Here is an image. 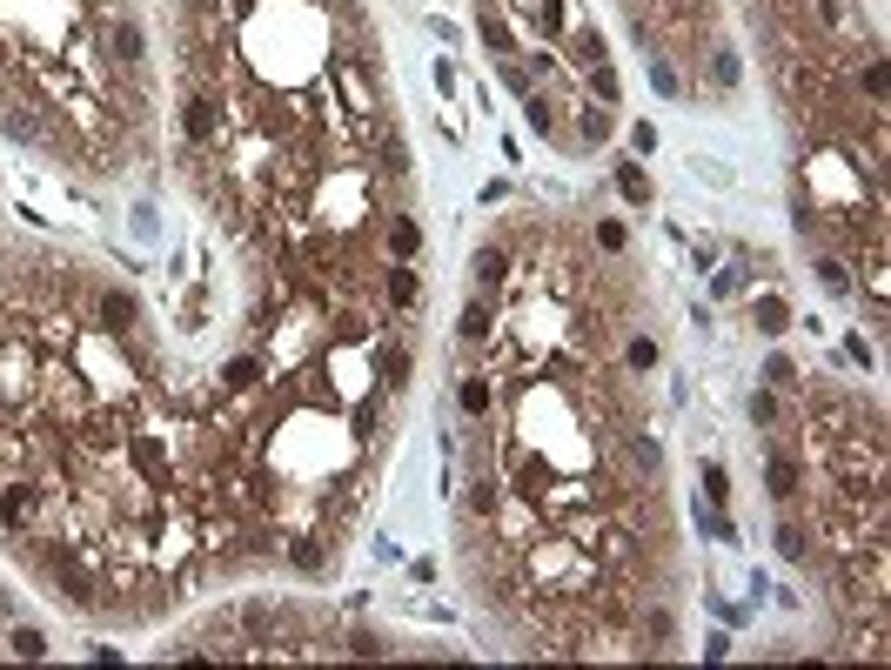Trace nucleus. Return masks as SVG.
<instances>
[{
  "label": "nucleus",
  "instance_id": "33",
  "mask_svg": "<svg viewBox=\"0 0 891 670\" xmlns=\"http://www.w3.org/2000/svg\"><path fill=\"white\" fill-rule=\"evenodd\" d=\"M624 242H630L624 222H597V248H603V255H624Z\"/></svg>",
  "mask_w": 891,
  "mask_h": 670
},
{
  "label": "nucleus",
  "instance_id": "39",
  "mask_svg": "<svg viewBox=\"0 0 891 670\" xmlns=\"http://www.w3.org/2000/svg\"><path fill=\"white\" fill-rule=\"evenodd\" d=\"M516 7H523V0H516Z\"/></svg>",
  "mask_w": 891,
  "mask_h": 670
},
{
  "label": "nucleus",
  "instance_id": "3",
  "mask_svg": "<svg viewBox=\"0 0 891 670\" xmlns=\"http://www.w3.org/2000/svg\"><path fill=\"white\" fill-rule=\"evenodd\" d=\"M101 34H108V54H114L121 67H141L148 41H141V27H134L128 14H108V21H101Z\"/></svg>",
  "mask_w": 891,
  "mask_h": 670
},
{
  "label": "nucleus",
  "instance_id": "22",
  "mask_svg": "<svg viewBox=\"0 0 891 670\" xmlns=\"http://www.w3.org/2000/svg\"><path fill=\"white\" fill-rule=\"evenodd\" d=\"M610 128H617V121H610V108H597V101H590V108H577V134H583V141H610Z\"/></svg>",
  "mask_w": 891,
  "mask_h": 670
},
{
  "label": "nucleus",
  "instance_id": "2",
  "mask_svg": "<svg viewBox=\"0 0 891 670\" xmlns=\"http://www.w3.org/2000/svg\"><path fill=\"white\" fill-rule=\"evenodd\" d=\"M181 134H188L195 148H215V141H222V108H215V94H188V101H181Z\"/></svg>",
  "mask_w": 891,
  "mask_h": 670
},
{
  "label": "nucleus",
  "instance_id": "18",
  "mask_svg": "<svg viewBox=\"0 0 891 670\" xmlns=\"http://www.w3.org/2000/svg\"><path fill=\"white\" fill-rule=\"evenodd\" d=\"M778 557L784 563H811V530H804V523H784L778 530Z\"/></svg>",
  "mask_w": 891,
  "mask_h": 670
},
{
  "label": "nucleus",
  "instance_id": "23",
  "mask_svg": "<svg viewBox=\"0 0 891 670\" xmlns=\"http://www.w3.org/2000/svg\"><path fill=\"white\" fill-rule=\"evenodd\" d=\"M496 503H503V483H496V476H476V490H469V516H496Z\"/></svg>",
  "mask_w": 891,
  "mask_h": 670
},
{
  "label": "nucleus",
  "instance_id": "19",
  "mask_svg": "<svg viewBox=\"0 0 891 670\" xmlns=\"http://www.w3.org/2000/svg\"><path fill=\"white\" fill-rule=\"evenodd\" d=\"M711 81H717V94H731L737 81H744V61H737L731 47H717V54H711Z\"/></svg>",
  "mask_w": 891,
  "mask_h": 670
},
{
  "label": "nucleus",
  "instance_id": "32",
  "mask_svg": "<svg viewBox=\"0 0 891 670\" xmlns=\"http://www.w3.org/2000/svg\"><path fill=\"white\" fill-rule=\"evenodd\" d=\"M523 114H530V128H536V134H557V108H550L543 94H530V108H523Z\"/></svg>",
  "mask_w": 891,
  "mask_h": 670
},
{
  "label": "nucleus",
  "instance_id": "5",
  "mask_svg": "<svg viewBox=\"0 0 891 670\" xmlns=\"http://www.w3.org/2000/svg\"><path fill=\"white\" fill-rule=\"evenodd\" d=\"M764 476H771V496H778V503H798V490H804V463L791 456V449H771Z\"/></svg>",
  "mask_w": 891,
  "mask_h": 670
},
{
  "label": "nucleus",
  "instance_id": "38",
  "mask_svg": "<svg viewBox=\"0 0 891 670\" xmlns=\"http://www.w3.org/2000/svg\"><path fill=\"white\" fill-rule=\"evenodd\" d=\"M195 7H208V0H195Z\"/></svg>",
  "mask_w": 891,
  "mask_h": 670
},
{
  "label": "nucleus",
  "instance_id": "12",
  "mask_svg": "<svg viewBox=\"0 0 891 670\" xmlns=\"http://www.w3.org/2000/svg\"><path fill=\"white\" fill-rule=\"evenodd\" d=\"M382 289H389V302H396V309H416V268L409 262H396V268H382Z\"/></svg>",
  "mask_w": 891,
  "mask_h": 670
},
{
  "label": "nucleus",
  "instance_id": "11",
  "mask_svg": "<svg viewBox=\"0 0 891 670\" xmlns=\"http://www.w3.org/2000/svg\"><path fill=\"white\" fill-rule=\"evenodd\" d=\"M617 195H624L630 208H650V168L644 161H617Z\"/></svg>",
  "mask_w": 891,
  "mask_h": 670
},
{
  "label": "nucleus",
  "instance_id": "13",
  "mask_svg": "<svg viewBox=\"0 0 891 670\" xmlns=\"http://www.w3.org/2000/svg\"><path fill=\"white\" fill-rule=\"evenodd\" d=\"M523 7H530V27L536 34H543V41H563V0H523Z\"/></svg>",
  "mask_w": 891,
  "mask_h": 670
},
{
  "label": "nucleus",
  "instance_id": "17",
  "mask_svg": "<svg viewBox=\"0 0 891 670\" xmlns=\"http://www.w3.org/2000/svg\"><path fill=\"white\" fill-rule=\"evenodd\" d=\"M490 335H496V315H490V302L476 295V302L463 309V342H490Z\"/></svg>",
  "mask_w": 891,
  "mask_h": 670
},
{
  "label": "nucleus",
  "instance_id": "24",
  "mask_svg": "<svg viewBox=\"0 0 891 670\" xmlns=\"http://www.w3.org/2000/svg\"><path fill=\"white\" fill-rule=\"evenodd\" d=\"M389 637H382V630H349V657H389Z\"/></svg>",
  "mask_w": 891,
  "mask_h": 670
},
{
  "label": "nucleus",
  "instance_id": "29",
  "mask_svg": "<svg viewBox=\"0 0 891 670\" xmlns=\"http://www.w3.org/2000/svg\"><path fill=\"white\" fill-rule=\"evenodd\" d=\"M583 74H590V94H597V101H603V108H610V101H617V74H610V67H583Z\"/></svg>",
  "mask_w": 891,
  "mask_h": 670
},
{
  "label": "nucleus",
  "instance_id": "28",
  "mask_svg": "<svg viewBox=\"0 0 891 670\" xmlns=\"http://www.w3.org/2000/svg\"><path fill=\"white\" fill-rule=\"evenodd\" d=\"M818 282H825L831 295H845V289H851V275H845V262H838V255H818Z\"/></svg>",
  "mask_w": 891,
  "mask_h": 670
},
{
  "label": "nucleus",
  "instance_id": "30",
  "mask_svg": "<svg viewBox=\"0 0 891 670\" xmlns=\"http://www.w3.org/2000/svg\"><path fill=\"white\" fill-rule=\"evenodd\" d=\"M865 94H871V108L885 114V61H878V54L865 61Z\"/></svg>",
  "mask_w": 891,
  "mask_h": 670
},
{
  "label": "nucleus",
  "instance_id": "15",
  "mask_svg": "<svg viewBox=\"0 0 891 670\" xmlns=\"http://www.w3.org/2000/svg\"><path fill=\"white\" fill-rule=\"evenodd\" d=\"M376 376L389 382V389L409 382V349H402V342H382V349H376Z\"/></svg>",
  "mask_w": 891,
  "mask_h": 670
},
{
  "label": "nucleus",
  "instance_id": "27",
  "mask_svg": "<svg viewBox=\"0 0 891 670\" xmlns=\"http://www.w3.org/2000/svg\"><path fill=\"white\" fill-rule=\"evenodd\" d=\"M624 362H630V369H637V376H644V369H657V342H650V335H630Z\"/></svg>",
  "mask_w": 891,
  "mask_h": 670
},
{
  "label": "nucleus",
  "instance_id": "7",
  "mask_svg": "<svg viewBox=\"0 0 891 670\" xmlns=\"http://www.w3.org/2000/svg\"><path fill=\"white\" fill-rule=\"evenodd\" d=\"M476 34H483V47H490V54H503V61L516 54V34H510V21L496 14L490 0H483V14H476Z\"/></svg>",
  "mask_w": 891,
  "mask_h": 670
},
{
  "label": "nucleus",
  "instance_id": "4",
  "mask_svg": "<svg viewBox=\"0 0 891 670\" xmlns=\"http://www.w3.org/2000/svg\"><path fill=\"white\" fill-rule=\"evenodd\" d=\"M469 282H476V295H503V282H510V255L503 248H476V262H469Z\"/></svg>",
  "mask_w": 891,
  "mask_h": 670
},
{
  "label": "nucleus",
  "instance_id": "26",
  "mask_svg": "<svg viewBox=\"0 0 891 670\" xmlns=\"http://www.w3.org/2000/svg\"><path fill=\"white\" fill-rule=\"evenodd\" d=\"M7 644H14V657H47V637L34 624H14V637H7Z\"/></svg>",
  "mask_w": 891,
  "mask_h": 670
},
{
  "label": "nucleus",
  "instance_id": "6",
  "mask_svg": "<svg viewBox=\"0 0 891 670\" xmlns=\"http://www.w3.org/2000/svg\"><path fill=\"white\" fill-rule=\"evenodd\" d=\"M335 88L349 94V114H362V121L382 108L376 94H369V81H362V61H335Z\"/></svg>",
  "mask_w": 891,
  "mask_h": 670
},
{
  "label": "nucleus",
  "instance_id": "36",
  "mask_svg": "<svg viewBox=\"0 0 891 670\" xmlns=\"http://www.w3.org/2000/svg\"><path fill=\"white\" fill-rule=\"evenodd\" d=\"M630 148H637V155H650V148H657V128H650V121H637V128H630Z\"/></svg>",
  "mask_w": 891,
  "mask_h": 670
},
{
  "label": "nucleus",
  "instance_id": "9",
  "mask_svg": "<svg viewBox=\"0 0 891 670\" xmlns=\"http://www.w3.org/2000/svg\"><path fill=\"white\" fill-rule=\"evenodd\" d=\"M456 402H463V416H490V409H496V382L469 369V376L456 382Z\"/></svg>",
  "mask_w": 891,
  "mask_h": 670
},
{
  "label": "nucleus",
  "instance_id": "37",
  "mask_svg": "<svg viewBox=\"0 0 891 670\" xmlns=\"http://www.w3.org/2000/svg\"><path fill=\"white\" fill-rule=\"evenodd\" d=\"M704 530H711L717 543H731V516H724V510H711V516H704Z\"/></svg>",
  "mask_w": 891,
  "mask_h": 670
},
{
  "label": "nucleus",
  "instance_id": "16",
  "mask_svg": "<svg viewBox=\"0 0 891 670\" xmlns=\"http://www.w3.org/2000/svg\"><path fill=\"white\" fill-rule=\"evenodd\" d=\"M630 463L644 469V476H664V443L644 436V429H630Z\"/></svg>",
  "mask_w": 891,
  "mask_h": 670
},
{
  "label": "nucleus",
  "instance_id": "34",
  "mask_svg": "<svg viewBox=\"0 0 891 670\" xmlns=\"http://www.w3.org/2000/svg\"><path fill=\"white\" fill-rule=\"evenodd\" d=\"M670 630H677V624H670V610H650V617H644V637H657V644H670ZM657 644H650V650H657Z\"/></svg>",
  "mask_w": 891,
  "mask_h": 670
},
{
  "label": "nucleus",
  "instance_id": "35",
  "mask_svg": "<svg viewBox=\"0 0 891 670\" xmlns=\"http://www.w3.org/2000/svg\"><path fill=\"white\" fill-rule=\"evenodd\" d=\"M650 81H657V94H677V67H670V61H650Z\"/></svg>",
  "mask_w": 891,
  "mask_h": 670
},
{
  "label": "nucleus",
  "instance_id": "10",
  "mask_svg": "<svg viewBox=\"0 0 891 670\" xmlns=\"http://www.w3.org/2000/svg\"><path fill=\"white\" fill-rule=\"evenodd\" d=\"M751 322H758L764 335H784V329H791V302H784L778 289H764L758 302H751Z\"/></svg>",
  "mask_w": 891,
  "mask_h": 670
},
{
  "label": "nucleus",
  "instance_id": "1",
  "mask_svg": "<svg viewBox=\"0 0 891 670\" xmlns=\"http://www.w3.org/2000/svg\"><path fill=\"white\" fill-rule=\"evenodd\" d=\"M94 322H101V335H134V329H141V295H134V289H101Z\"/></svg>",
  "mask_w": 891,
  "mask_h": 670
},
{
  "label": "nucleus",
  "instance_id": "25",
  "mask_svg": "<svg viewBox=\"0 0 891 670\" xmlns=\"http://www.w3.org/2000/svg\"><path fill=\"white\" fill-rule=\"evenodd\" d=\"M764 389H798V362L771 356V362H764Z\"/></svg>",
  "mask_w": 891,
  "mask_h": 670
},
{
  "label": "nucleus",
  "instance_id": "20",
  "mask_svg": "<svg viewBox=\"0 0 891 670\" xmlns=\"http://www.w3.org/2000/svg\"><path fill=\"white\" fill-rule=\"evenodd\" d=\"M389 248H396V262H409V255L423 248V228L409 222V215H396V222H389Z\"/></svg>",
  "mask_w": 891,
  "mask_h": 670
},
{
  "label": "nucleus",
  "instance_id": "14",
  "mask_svg": "<svg viewBox=\"0 0 891 670\" xmlns=\"http://www.w3.org/2000/svg\"><path fill=\"white\" fill-rule=\"evenodd\" d=\"M289 563H295V570H322V563H329V543H322L315 530L289 536Z\"/></svg>",
  "mask_w": 891,
  "mask_h": 670
},
{
  "label": "nucleus",
  "instance_id": "31",
  "mask_svg": "<svg viewBox=\"0 0 891 670\" xmlns=\"http://www.w3.org/2000/svg\"><path fill=\"white\" fill-rule=\"evenodd\" d=\"M704 496L724 510V496H731V476H724V463H704Z\"/></svg>",
  "mask_w": 891,
  "mask_h": 670
},
{
  "label": "nucleus",
  "instance_id": "21",
  "mask_svg": "<svg viewBox=\"0 0 891 670\" xmlns=\"http://www.w3.org/2000/svg\"><path fill=\"white\" fill-rule=\"evenodd\" d=\"M751 423H758V429H778V423H784L778 389H751Z\"/></svg>",
  "mask_w": 891,
  "mask_h": 670
},
{
  "label": "nucleus",
  "instance_id": "8",
  "mask_svg": "<svg viewBox=\"0 0 891 670\" xmlns=\"http://www.w3.org/2000/svg\"><path fill=\"white\" fill-rule=\"evenodd\" d=\"M262 376H268L262 356H235V362L222 369V389H228V396H255V389H262Z\"/></svg>",
  "mask_w": 891,
  "mask_h": 670
}]
</instances>
